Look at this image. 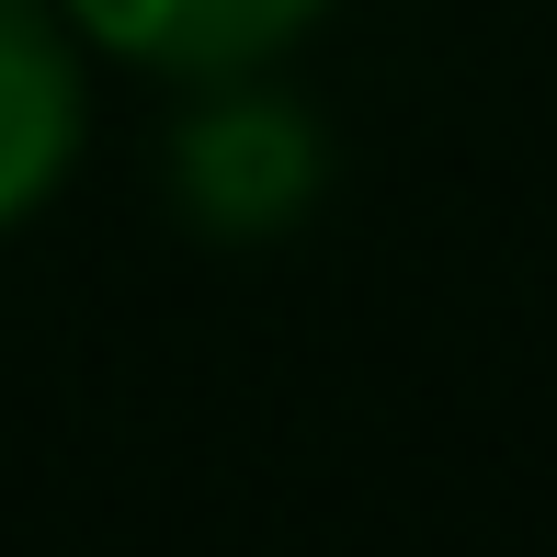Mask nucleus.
<instances>
[{
    "label": "nucleus",
    "instance_id": "1",
    "mask_svg": "<svg viewBox=\"0 0 557 557\" xmlns=\"http://www.w3.org/2000/svg\"><path fill=\"white\" fill-rule=\"evenodd\" d=\"M160 171H171V216L194 227V239H285V227L319 216V194H331V137H319L308 103H285V91H250L239 81H206V103L171 114L160 137Z\"/></svg>",
    "mask_w": 557,
    "mask_h": 557
},
{
    "label": "nucleus",
    "instance_id": "2",
    "mask_svg": "<svg viewBox=\"0 0 557 557\" xmlns=\"http://www.w3.org/2000/svg\"><path fill=\"white\" fill-rule=\"evenodd\" d=\"M81 46L58 0H0V239L81 160Z\"/></svg>",
    "mask_w": 557,
    "mask_h": 557
},
{
    "label": "nucleus",
    "instance_id": "3",
    "mask_svg": "<svg viewBox=\"0 0 557 557\" xmlns=\"http://www.w3.org/2000/svg\"><path fill=\"white\" fill-rule=\"evenodd\" d=\"M331 0H69L91 46H114L125 69H160V81H239L273 69Z\"/></svg>",
    "mask_w": 557,
    "mask_h": 557
}]
</instances>
